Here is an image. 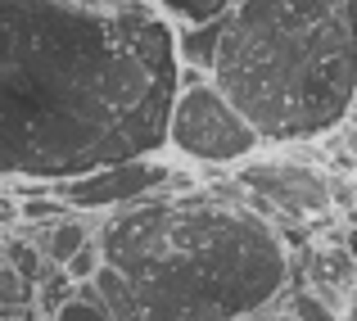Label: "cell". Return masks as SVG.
I'll return each instance as SVG.
<instances>
[{"label": "cell", "instance_id": "obj_1", "mask_svg": "<svg viewBox=\"0 0 357 321\" xmlns=\"http://www.w3.org/2000/svg\"><path fill=\"white\" fill-rule=\"evenodd\" d=\"M176 77L154 0H0V181L50 195L163 154Z\"/></svg>", "mask_w": 357, "mask_h": 321}, {"label": "cell", "instance_id": "obj_2", "mask_svg": "<svg viewBox=\"0 0 357 321\" xmlns=\"http://www.w3.org/2000/svg\"><path fill=\"white\" fill-rule=\"evenodd\" d=\"M145 321H249L289 290V249L231 191L158 195L96 226Z\"/></svg>", "mask_w": 357, "mask_h": 321}, {"label": "cell", "instance_id": "obj_3", "mask_svg": "<svg viewBox=\"0 0 357 321\" xmlns=\"http://www.w3.org/2000/svg\"><path fill=\"white\" fill-rule=\"evenodd\" d=\"M208 82L262 145L303 149L353 118V27L344 0H240L218 18Z\"/></svg>", "mask_w": 357, "mask_h": 321}, {"label": "cell", "instance_id": "obj_4", "mask_svg": "<svg viewBox=\"0 0 357 321\" xmlns=\"http://www.w3.org/2000/svg\"><path fill=\"white\" fill-rule=\"evenodd\" d=\"M163 149L190 158V163H199V167H236V163L253 158L267 145H262L258 131L231 109V100L222 96L204 73L181 68V77H176V100H172V113H167Z\"/></svg>", "mask_w": 357, "mask_h": 321}, {"label": "cell", "instance_id": "obj_5", "mask_svg": "<svg viewBox=\"0 0 357 321\" xmlns=\"http://www.w3.org/2000/svg\"><path fill=\"white\" fill-rule=\"evenodd\" d=\"M190 191H199V181L190 172H181L176 163H167L163 154H154V158H131V163H114L91 177H77V181H63L50 195L68 213H105L109 217V213L131 209V204L158 200V195H190Z\"/></svg>", "mask_w": 357, "mask_h": 321}, {"label": "cell", "instance_id": "obj_6", "mask_svg": "<svg viewBox=\"0 0 357 321\" xmlns=\"http://www.w3.org/2000/svg\"><path fill=\"white\" fill-rule=\"evenodd\" d=\"M96 226L100 222H91L86 213H68V217H59V222H50V226H23L18 240L36 244V253L45 258V267H63L82 244L96 240Z\"/></svg>", "mask_w": 357, "mask_h": 321}, {"label": "cell", "instance_id": "obj_7", "mask_svg": "<svg viewBox=\"0 0 357 321\" xmlns=\"http://www.w3.org/2000/svg\"><path fill=\"white\" fill-rule=\"evenodd\" d=\"M91 290H96V304L109 313V321H145V317H140L136 294H131V285L118 276L114 267H100L96 281H91Z\"/></svg>", "mask_w": 357, "mask_h": 321}, {"label": "cell", "instance_id": "obj_8", "mask_svg": "<svg viewBox=\"0 0 357 321\" xmlns=\"http://www.w3.org/2000/svg\"><path fill=\"white\" fill-rule=\"evenodd\" d=\"M154 5L163 9V14L172 18L176 27H199V23L222 18L227 9H236L240 0H154Z\"/></svg>", "mask_w": 357, "mask_h": 321}, {"label": "cell", "instance_id": "obj_9", "mask_svg": "<svg viewBox=\"0 0 357 321\" xmlns=\"http://www.w3.org/2000/svg\"><path fill=\"white\" fill-rule=\"evenodd\" d=\"M0 258L14 267V276L23 281L27 290H36V285H41V276L50 271V267H45V258L36 253V244H27V240H9L5 249H0Z\"/></svg>", "mask_w": 357, "mask_h": 321}, {"label": "cell", "instance_id": "obj_10", "mask_svg": "<svg viewBox=\"0 0 357 321\" xmlns=\"http://www.w3.org/2000/svg\"><path fill=\"white\" fill-rule=\"evenodd\" d=\"M280 299H285L280 308L289 313V321H340L326 304H317V299L307 294L303 285H289V294H280Z\"/></svg>", "mask_w": 357, "mask_h": 321}, {"label": "cell", "instance_id": "obj_11", "mask_svg": "<svg viewBox=\"0 0 357 321\" xmlns=\"http://www.w3.org/2000/svg\"><path fill=\"white\" fill-rule=\"evenodd\" d=\"M50 321H109V313L96 304V290H91V285H77V290H73V299Z\"/></svg>", "mask_w": 357, "mask_h": 321}, {"label": "cell", "instance_id": "obj_12", "mask_svg": "<svg viewBox=\"0 0 357 321\" xmlns=\"http://www.w3.org/2000/svg\"><path fill=\"white\" fill-rule=\"evenodd\" d=\"M100 267H105V253H100V244H96V240H91V244H82V249L73 253V258L63 262L59 271H63V276L73 281V285H91Z\"/></svg>", "mask_w": 357, "mask_h": 321}, {"label": "cell", "instance_id": "obj_13", "mask_svg": "<svg viewBox=\"0 0 357 321\" xmlns=\"http://www.w3.org/2000/svg\"><path fill=\"white\" fill-rule=\"evenodd\" d=\"M73 290H77V285H73V281L63 276L59 267H50V271L41 276V285L32 290V294H41V308H45V317H54V313H59V308L73 299Z\"/></svg>", "mask_w": 357, "mask_h": 321}, {"label": "cell", "instance_id": "obj_14", "mask_svg": "<svg viewBox=\"0 0 357 321\" xmlns=\"http://www.w3.org/2000/svg\"><path fill=\"white\" fill-rule=\"evenodd\" d=\"M27 299H32V290H27L23 281L14 276V267L0 258V308H18V304H27Z\"/></svg>", "mask_w": 357, "mask_h": 321}, {"label": "cell", "instance_id": "obj_15", "mask_svg": "<svg viewBox=\"0 0 357 321\" xmlns=\"http://www.w3.org/2000/svg\"><path fill=\"white\" fill-rule=\"evenodd\" d=\"M249 321H289V313H285V308H267V313H258V317H249Z\"/></svg>", "mask_w": 357, "mask_h": 321}, {"label": "cell", "instance_id": "obj_16", "mask_svg": "<svg viewBox=\"0 0 357 321\" xmlns=\"http://www.w3.org/2000/svg\"><path fill=\"white\" fill-rule=\"evenodd\" d=\"M340 321H357V290L349 299H344V313H340Z\"/></svg>", "mask_w": 357, "mask_h": 321}]
</instances>
